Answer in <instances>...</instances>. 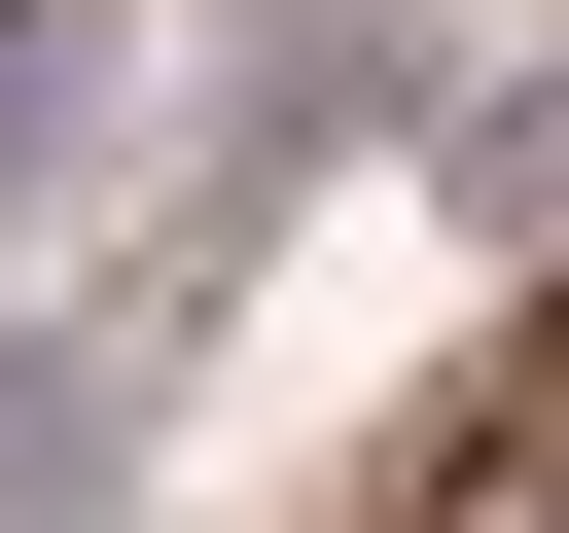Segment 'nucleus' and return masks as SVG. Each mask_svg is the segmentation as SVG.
<instances>
[{
  "mask_svg": "<svg viewBox=\"0 0 569 533\" xmlns=\"http://www.w3.org/2000/svg\"><path fill=\"white\" fill-rule=\"evenodd\" d=\"M107 426H142V320H0V533H107Z\"/></svg>",
  "mask_w": 569,
  "mask_h": 533,
  "instance_id": "f257e3e1",
  "label": "nucleus"
},
{
  "mask_svg": "<svg viewBox=\"0 0 569 533\" xmlns=\"http://www.w3.org/2000/svg\"><path fill=\"white\" fill-rule=\"evenodd\" d=\"M427 178H462V249H533V284H569V71H462V107H427Z\"/></svg>",
  "mask_w": 569,
  "mask_h": 533,
  "instance_id": "f03ea898",
  "label": "nucleus"
},
{
  "mask_svg": "<svg viewBox=\"0 0 569 533\" xmlns=\"http://www.w3.org/2000/svg\"><path fill=\"white\" fill-rule=\"evenodd\" d=\"M107 71H142V0H0V213L107 142Z\"/></svg>",
  "mask_w": 569,
  "mask_h": 533,
  "instance_id": "7ed1b4c3",
  "label": "nucleus"
},
{
  "mask_svg": "<svg viewBox=\"0 0 569 533\" xmlns=\"http://www.w3.org/2000/svg\"><path fill=\"white\" fill-rule=\"evenodd\" d=\"M213 36H356V0H213Z\"/></svg>",
  "mask_w": 569,
  "mask_h": 533,
  "instance_id": "20e7f679",
  "label": "nucleus"
}]
</instances>
